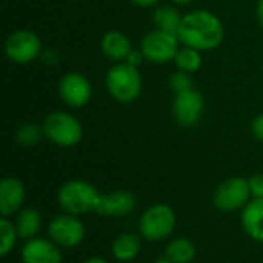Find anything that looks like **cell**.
Returning a JSON list of instances; mask_svg holds the SVG:
<instances>
[{
  "mask_svg": "<svg viewBox=\"0 0 263 263\" xmlns=\"http://www.w3.org/2000/svg\"><path fill=\"white\" fill-rule=\"evenodd\" d=\"M105 86L108 94L119 103H133L136 102L143 88V80L137 66H133L126 62L114 63L105 77Z\"/></svg>",
  "mask_w": 263,
  "mask_h": 263,
  "instance_id": "2",
  "label": "cell"
},
{
  "mask_svg": "<svg viewBox=\"0 0 263 263\" xmlns=\"http://www.w3.org/2000/svg\"><path fill=\"white\" fill-rule=\"evenodd\" d=\"M129 2L136 6H140V8H149V6L157 5L160 0H129Z\"/></svg>",
  "mask_w": 263,
  "mask_h": 263,
  "instance_id": "28",
  "label": "cell"
},
{
  "mask_svg": "<svg viewBox=\"0 0 263 263\" xmlns=\"http://www.w3.org/2000/svg\"><path fill=\"white\" fill-rule=\"evenodd\" d=\"M168 83H170V89H171L174 94H180V92H185V91L194 88L191 74H188V72H185V71H179V69L170 76Z\"/></svg>",
  "mask_w": 263,
  "mask_h": 263,
  "instance_id": "24",
  "label": "cell"
},
{
  "mask_svg": "<svg viewBox=\"0 0 263 263\" xmlns=\"http://www.w3.org/2000/svg\"><path fill=\"white\" fill-rule=\"evenodd\" d=\"M256 17H257L259 23L263 26V0H257V6H256Z\"/></svg>",
  "mask_w": 263,
  "mask_h": 263,
  "instance_id": "29",
  "label": "cell"
},
{
  "mask_svg": "<svg viewBox=\"0 0 263 263\" xmlns=\"http://www.w3.org/2000/svg\"><path fill=\"white\" fill-rule=\"evenodd\" d=\"M6 57L17 65H28L42 55V40L29 29H17L6 37Z\"/></svg>",
  "mask_w": 263,
  "mask_h": 263,
  "instance_id": "8",
  "label": "cell"
},
{
  "mask_svg": "<svg viewBox=\"0 0 263 263\" xmlns=\"http://www.w3.org/2000/svg\"><path fill=\"white\" fill-rule=\"evenodd\" d=\"M182 18H183V15L179 12V9L174 6H170V5L159 6L153 14V22L156 25V29L168 31V32H174V34H177Z\"/></svg>",
  "mask_w": 263,
  "mask_h": 263,
  "instance_id": "20",
  "label": "cell"
},
{
  "mask_svg": "<svg viewBox=\"0 0 263 263\" xmlns=\"http://www.w3.org/2000/svg\"><path fill=\"white\" fill-rule=\"evenodd\" d=\"M176 222V213L170 205L156 203L140 216L139 233L148 242H160L174 233Z\"/></svg>",
  "mask_w": 263,
  "mask_h": 263,
  "instance_id": "5",
  "label": "cell"
},
{
  "mask_svg": "<svg viewBox=\"0 0 263 263\" xmlns=\"http://www.w3.org/2000/svg\"><path fill=\"white\" fill-rule=\"evenodd\" d=\"M18 237L15 225L9 220V217L0 219V256L6 257L15 247Z\"/></svg>",
  "mask_w": 263,
  "mask_h": 263,
  "instance_id": "22",
  "label": "cell"
},
{
  "mask_svg": "<svg viewBox=\"0 0 263 263\" xmlns=\"http://www.w3.org/2000/svg\"><path fill=\"white\" fill-rule=\"evenodd\" d=\"M174 5H179V6H186V5H190L193 0H171Z\"/></svg>",
  "mask_w": 263,
  "mask_h": 263,
  "instance_id": "31",
  "label": "cell"
},
{
  "mask_svg": "<svg viewBox=\"0 0 263 263\" xmlns=\"http://www.w3.org/2000/svg\"><path fill=\"white\" fill-rule=\"evenodd\" d=\"M197 256V248L193 240L177 237L168 242L165 248V259L173 263H191Z\"/></svg>",
  "mask_w": 263,
  "mask_h": 263,
  "instance_id": "19",
  "label": "cell"
},
{
  "mask_svg": "<svg viewBox=\"0 0 263 263\" xmlns=\"http://www.w3.org/2000/svg\"><path fill=\"white\" fill-rule=\"evenodd\" d=\"M250 182L245 177L236 176L223 180L214 191V206L220 211H237L243 210L251 200Z\"/></svg>",
  "mask_w": 263,
  "mask_h": 263,
  "instance_id": "7",
  "label": "cell"
},
{
  "mask_svg": "<svg viewBox=\"0 0 263 263\" xmlns=\"http://www.w3.org/2000/svg\"><path fill=\"white\" fill-rule=\"evenodd\" d=\"M180 45L182 43L177 34L162 29H154L143 35L139 48L142 49L148 62L154 65H163L174 60Z\"/></svg>",
  "mask_w": 263,
  "mask_h": 263,
  "instance_id": "6",
  "label": "cell"
},
{
  "mask_svg": "<svg viewBox=\"0 0 263 263\" xmlns=\"http://www.w3.org/2000/svg\"><path fill=\"white\" fill-rule=\"evenodd\" d=\"M136 208V197L126 190H116L100 194L96 213L103 217H125Z\"/></svg>",
  "mask_w": 263,
  "mask_h": 263,
  "instance_id": "13",
  "label": "cell"
},
{
  "mask_svg": "<svg viewBox=\"0 0 263 263\" xmlns=\"http://www.w3.org/2000/svg\"><path fill=\"white\" fill-rule=\"evenodd\" d=\"M205 111V99L197 89H188L185 92L176 94L173 100V116L180 126L193 128L196 126Z\"/></svg>",
  "mask_w": 263,
  "mask_h": 263,
  "instance_id": "11",
  "label": "cell"
},
{
  "mask_svg": "<svg viewBox=\"0 0 263 263\" xmlns=\"http://www.w3.org/2000/svg\"><path fill=\"white\" fill-rule=\"evenodd\" d=\"M48 234L49 239L55 242L60 248H74L85 240L86 228L79 216L63 213L55 216L49 222Z\"/></svg>",
  "mask_w": 263,
  "mask_h": 263,
  "instance_id": "9",
  "label": "cell"
},
{
  "mask_svg": "<svg viewBox=\"0 0 263 263\" xmlns=\"http://www.w3.org/2000/svg\"><path fill=\"white\" fill-rule=\"evenodd\" d=\"M154 263H173V262H170L168 259H160V260H156Z\"/></svg>",
  "mask_w": 263,
  "mask_h": 263,
  "instance_id": "32",
  "label": "cell"
},
{
  "mask_svg": "<svg viewBox=\"0 0 263 263\" xmlns=\"http://www.w3.org/2000/svg\"><path fill=\"white\" fill-rule=\"evenodd\" d=\"M42 137H45L43 134V128L42 126H37L35 123H23L17 128L15 131V142L20 145V146H25V148H31V146H35Z\"/></svg>",
  "mask_w": 263,
  "mask_h": 263,
  "instance_id": "23",
  "label": "cell"
},
{
  "mask_svg": "<svg viewBox=\"0 0 263 263\" xmlns=\"http://www.w3.org/2000/svg\"><path fill=\"white\" fill-rule=\"evenodd\" d=\"M45 137L57 146L72 148L83 137V126L76 116L66 111H52L43 120Z\"/></svg>",
  "mask_w": 263,
  "mask_h": 263,
  "instance_id": "4",
  "label": "cell"
},
{
  "mask_svg": "<svg viewBox=\"0 0 263 263\" xmlns=\"http://www.w3.org/2000/svg\"><path fill=\"white\" fill-rule=\"evenodd\" d=\"M140 250H142V242L139 236L133 233H122L111 243L112 257L123 263L134 260L140 254Z\"/></svg>",
  "mask_w": 263,
  "mask_h": 263,
  "instance_id": "17",
  "label": "cell"
},
{
  "mask_svg": "<svg viewBox=\"0 0 263 263\" xmlns=\"http://www.w3.org/2000/svg\"><path fill=\"white\" fill-rule=\"evenodd\" d=\"M59 96L69 108H82L89 103L92 97V86L86 76L71 71L59 80Z\"/></svg>",
  "mask_w": 263,
  "mask_h": 263,
  "instance_id": "10",
  "label": "cell"
},
{
  "mask_svg": "<svg viewBox=\"0 0 263 263\" xmlns=\"http://www.w3.org/2000/svg\"><path fill=\"white\" fill-rule=\"evenodd\" d=\"M262 74H263V65H262Z\"/></svg>",
  "mask_w": 263,
  "mask_h": 263,
  "instance_id": "33",
  "label": "cell"
},
{
  "mask_svg": "<svg viewBox=\"0 0 263 263\" xmlns=\"http://www.w3.org/2000/svg\"><path fill=\"white\" fill-rule=\"evenodd\" d=\"M240 223L243 231L256 242L263 243V199H253L242 210Z\"/></svg>",
  "mask_w": 263,
  "mask_h": 263,
  "instance_id": "16",
  "label": "cell"
},
{
  "mask_svg": "<svg viewBox=\"0 0 263 263\" xmlns=\"http://www.w3.org/2000/svg\"><path fill=\"white\" fill-rule=\"evenodd\" d=\"M251 131H253V136L257 140L263 142V112L253 119V122H251Z\"/></svg>",
  "mask_w": 263,
  "mask_h": 263,
  "instance_id": "26",
  "label": "cell"
},
{
  "mask_svg": "<svg viewBox=\"0 0 263 263\" xmlns=\"http://www.w3.org/2000/svg\"><path fill=\"white\" fill-rule=\"evenodd\" d=\"M253 199H263V174H254L248 179Z\"/></svg>",
  "mask_w": 263,
  "mask_h": 263,
  "instance_id": "25",
  "label": "cell"
},
{
  "mask_svg": "<svg viewBox=\"0 0 263 263\" xmlns=\"http://www.w3.org/2000/svg\"><path fill=\"white\" fill-rule=\"evenodd\" d=\"M82 263H109L106 259H103V257H99V256H94V257H89V259H86V260H83Z\"/></svg>",
  "mask_w": 263,
  "mask_h": 263,
  "instance_id": "30",
  "label": "cell"
},
{
  "mask_svg": "<svg viewBox=\"0 0 263 263\" xmlns=\"http://www.w3.org/2000/svg\"><path fill=\"white\" fill-rule=\"evenodd\" d=\"M20 259L23 263H62L63 256L60 247L51 239L34 237L22 247Z\"/></svg>",
  "mask_w": 263,
  "mask_h": 263,
  "instance_id": "12",
  "label": "cell"
},
{
  "mask_svg": "<svg viewBox=\"0 0 263 263\" xmlns=\"http://www.w3.org/2000/svg\"><path fill=\"white\" fill-rule=\"evenodd\" d=\"M173 62L176 63L179 71H185L188 74H193V72H197L202 68L203 59H202V52L199 49L182 45L179 48V51H177Z\"/></svg>",
  "mask_w": 263,
  "mask_h": 263,
  "instance_id": "21",
  "label": "cell"
},
{
  "mask_svg": "<svg viewBox=\"0 0 263 263\" xmlns=\"http://www.w3.org/2000/svg\"><path fill=\"white\" fill-rule=\"evenodd\" d=\"M26 199L25 183L17 177H5L0 182V213L2 217H11L23 210Z\"/></svg>",
  "mask_w": 263,
  "mask_h": 263,
  "instance_id": "14",
  "label": "cell"
},
{
  "mask_svg": "<svg viewBox=\"0 0 263 263\" xmlns=\"http://www.w3.org/2000/svg\"><path fill=\"white\" fill-rule=\"evenodd\" d=\"M100 49L103 55L116 63L125 62L133 51V43L126 34L117 29L106 31L100 39Z\"/></svg>",
  "mask_w": 263,
  "mask_h": 263,
  "instance_id": "15",
  "label": "cell"
},
{
  "mask_svg": "<svg viewBox=\"0 0 263 263\" xmlns=\"http://www.w3.org/2000/svg\"><path fill=\"white\" fill-rule=\"evenodd\" d=\"M18 237L23 240H31L37 237L40 228H42V216L34 208H23L17 213L15 222H14Z\"/></svg>",
  "mask_w": 263,
  "mask_h": 263,
  "instance_id": "18",
  "label": "cell"
},
{
  "mask_svg": "<svg viewBox=\"0 0 263 263\" xmlns=\"http://www.w3.org/2000/svg\"><path fill=\"white\" fill-rule=\"evenodd\" d=\"M182 45L203 51L217 49L225 39L222 20L208 9H194L183 15L177 31Z\"/></svg>",
  "mask_w": 263,
  "mask_h": 263,
  "instance_id": "1",
  "label": "cell"
},
{
  "mask_svg": "<svg viewBox=\"0 0 263 263\" xmlns=\"http://www.w3.org/2000/svg\"><path fill=\"white\" fill-rule=\"evenodd\" d=\"M146 59H145V55H143V52H142V49L140 48H133V51L129 52V55H128V59L125 60L126 63H129V65H133V66H140L143 62H145Z\"/></svg>",
  "mask_w": 263,
  "mask_h": 263,
  "instance_id": "27",
  "label": "cell"
},
{
  "mask_svg": "<svg viewBox=\"0 0 263 263\" xmlns=\"http://www.w3.org/2000/svg\"><path fill=\"white\" fill-rule=\"evenodd\" d=\"M100 199L99 190L86 180L72 179L65 182L57 193L59 206L74 216H82L86 213H96Z\"/></svg>",
  "mask_w": 263,
  "mask_h": 263,
  "instance_id": "3",
  "label": "cell"
}]
</instances>
